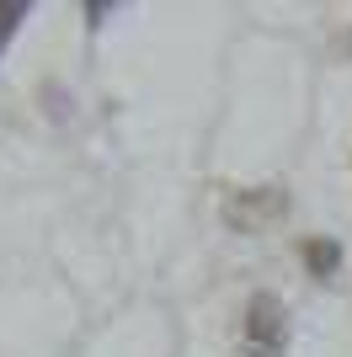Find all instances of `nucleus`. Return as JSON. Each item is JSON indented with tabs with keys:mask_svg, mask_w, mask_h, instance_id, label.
<instances>
[{
	"mask_svg": "<svg viewBox=\"0 0 352 357\" xmlns=\"http://www.w3.org/2000/svg\"><path fill=\"white\" fill-rule=\"evenodd\" d=\"M240 352L246 357H283L288 352V310L283 298L256 294L240 314Z\"/></svg>",
	"mask_w": 352,
	"mask_h": 357,
	"instance_id": "nucleus-1",
	"label": "nucleus"
},
{
	"mask_svg": "<svg viewBox=\"0 0 352 357\" xmlns=\"http://www.w3.org/2000/svg\"><path fill=\"white\" fill-rule=\"evenodd\" d=\"M283 213H288V192L283 187H246V192L224 197V224H235V229H267Z\"/></svg>",
	"mask_w": 352,
	"mask_h": 357,
	"instance_id": "nucleus-2",
	"label": "nucleus"
},
{
	"mask_svg": "<svg viewBox=\"0 0 352 357\" xmlns=\"http://www.w3.org/2000/svg\"><path fill=\"white\" fill-rule=\"evenodd\" d=\"M305 261H309L315 278H325V272L337 267V245H331V240H309V245H305Z\"/></svg>",
	"mask_w": 352,
	"mask_h": 357,
	"instance_id": "nucleus-3",
	"label": "nucleus"
},
{
	"mask_svg": "<svg viewBox=\"0 0 352 357\" xmlns=\"http://www.w3.org/2000/svg\"><path fill=\"white\" fill-rule=\"evenodd\" d=\"M22 16H27V6H22V0H0V48H6V38L16 32V22H22Z\"/></svg>",
	"mask_w": 352,
	"mask_h": 357,
	"instance_id": "nucleus-4",
	"label": "nucleus"
}]
</instances>
